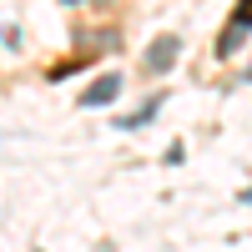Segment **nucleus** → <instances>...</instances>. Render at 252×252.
<instances>
[{
    "mask_svg": "<svg viewBox=\"0 0 252 252\" xmlns=\"http://www.w3.org/2000/svg\"><path fill=\"white\" fill-rule=\"evenodd\" d=\"M247 26H252V0H242V10L232 15V26H227V35L217 40V51H222V56H227V51H237V46H242V31H247Z\"/></svg>",
    "mask_w": 252,
    "mask_h": 252,
    "instance_id": "2",
    "label": "nucleus"
},
{
    "mask_svg": "<svg viewBox=\"0 0 252 252\" xmlns=\"http://www.w3.org/2000/svg\"><path fill=\"white\" fill-rule=\"evenodd\" d=\"M177 51H182V35H161L157 46L146 51V71H157V76H161V71L177 61Z\"/></svg>",
    "mask_w": 252,
    "mask_h": 252,
    "instance_id": "1",
    "label": "nucleus"
},
{
    "mask_svg": "<svg viewBox=\"0 0 252 252\" xmlns=\"http://www.w3.org/2000/svg\"><path fill=\"white\" fill-rule=\"evenodd\" d=\"M157 111H161V96H152V101H146V106H141L136 116H121V126H146V121H152Z\"/></svg>",
    "mask_w": 252,
    "mask_h": 252,
    "instance_id": "4",
    "label": "nucleus"
},
{
    "mask_svg": "<svg viewBox=\"0 0 252 252\" xmlns=\"http://www.w3.org/2000/svg\"><path fill=\"white\" fill-rule=\"evenodd\" d=\"M116 91H121V76H101L96 86L81 91V106H106V101H116Z\"/></svg>",
    "mask_w": 252,
    "mask_h": 252,
    "instance_id": "3",
    "label": "nucleus"
},
{
    "mask_svg": "<svg viewBox=\"0 0 252 252\" xmlns=\"http://www.w3.org/2000/svg\"><path fill=\"white\" fill-rule=\"evenodd\" d=\"M242 202H252V192H242Z\"/></svg>",
    "mask_w": 252,
    "mask_h": 252,
    "instance_id": "5",
    "label": "nucleus"
}]
</instances>
